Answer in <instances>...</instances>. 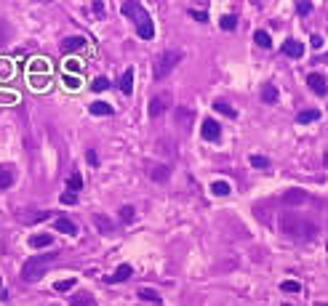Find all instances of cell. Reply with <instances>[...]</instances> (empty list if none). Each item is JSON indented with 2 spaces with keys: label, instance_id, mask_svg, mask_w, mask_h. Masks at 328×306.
I'll return each mask as SVG.
<instances>
[{
  "label": "cell",
  "instance_id": "obj_1",
  "mask_svg": "<svg viewBox=\"0 0 328 306\" xmlns=\"http://www.w3.org/2000/svg\"><path fill=\"white\" fill-rule=\"evenodd\" d=\"M277 227L283 234H288L291 240H315V234H318V227L299 213H280Z\"/></svg>",
  "mask_w": 328,
  "mask_h": 306
},
{
  "label": "cell",
  "instance_id": "obj_2",
  "mask_svg": "<svg viewBox=\"0 0 328 306\" xmlns=\"http://www.w3.org/2000/svg\"><path fill=\"white\" fill-rule=\"evenodd\" d=\"M120 11H123V16H128L136 24V32H139V38H144V40H152L155 38V24H152V19H149V14L139 6V3H134V0H128V3H123L120 6Z\"/></svg>",
  "mask_w": 328,
  "mask_h": 306
},
{
  "label": "cell",
  "instance_id": "obj_3",
  "mask_svg": "<svg viewBox=\"0 0 328 306\" xmlns=\"http://www.w3.org/2000/svg\"><path fill=\"white\" fill-rule=\"evenodd\" d=\"M179 62H182V51H179V48L163 51V53L155 59V67H152V75H155V80H163V77H166Z\"/></svg>",
  "mask_w": 328,
  "mask_h": 306
},
{
  "label": "cell",
  "instance_id": "obj_4",
  "mask_svg": "<svg viewBox=\"0 0 328 306\" xmlns=\"http://www.w3.org/2000/svg\"><path fill=\"white\" fill-rule=\"evenodd\" d=\"M54 256H32L24 261V266H21V280H27V282H35V280H40L43 277V269L45 264L51 261Z\"/></svg>",
  "mask_w": 328,
  "mask_h": 306
},
{
  "label": "cell",
  "instance_id": "obj_5",
  "mask_svg": "<svg viewBox=\"0 0 328 306\" xmlns=\"http://www.w3.org/2000/svg\"><path fill=\"white\" fill-rule=\"evenodd\" d=\"M168 107H171V96H168V93H160V96L149 99V107H147V112H149V117H160V115L166 112Z\"/></svg>",
  "mask_w": 328,
  "mask_h": 306
},
{
  "label": "cell",
  "instance_id": "obj_6",
  "mask_svg": "<svg viewBox=\"0 0 328 306\" xmlns=\"http://www.w3.org/2000/svg\"><path fill=\"white\" fill-rule=\"evenodd\" d=\"M307 86H310L312 93H318V96H325V93H328L325 77H323L320 72H310V75H307Z\"/></svg>",
  "mask_w": 328,
  "mask_h": 306
},
{
  "label": "cell",
  "instance_id": "obj_7",
  "mask_svg": "<svg viewBox=\"0 0 328 306\" xmlns=\"http://www.w3.org/2000/svg\"><path fill=\"white\" fill-rule=\"evenodd\" d=\"M200 136L206 138V141H216L219 136H221V128H219V123L216 120H203V128H200Z\"/></svg>",
  "mask_w": 328,
  "mask_h": 306
},
{
  "label": "cell",
  "instance_id": "obj_8",
  "mask_svg": "<svg viewBox=\"0 0 328 306\" xmlns=\"http://www.w3.org/2000/svg\"><path fill=\"white\" fill-rule=\"evenodd\" d=\"M280 200H283L286 205H299V203H307V192L304 189H286L280 194Z\"/></svg>",
  "mask_w": 328,
  "mask_h": 306
},
{
  "label": "cell",
  "instance_id": "obj_9",
  "mask_svg": "<svg viewBox=\"0 0 328 306\" xmlns=\"http://www.w3.org/2000/svg\"><path fill=\"white\" fill-rule=\"evenodd\" d=\"M86 45V38H80V35H72V38H64L62 40V53H75Z\"/></svg>",
  "mask_w": 328,
  "mask_h": 306
},
{
  "label": "cell",
  "instance_id": "obj_10",
  "mask_svg": "<svg viewBox=\"0 0 328 306\" xmlns=\"http://www.w3.org/2000/svg\"><path fill=\"white\" fill-rule=\"evenodd\" d=\"M283 53H286V56H291V59H301V56H304V45H301L299 40L291 38V40H286V43H283Z\"/></svg>",
  "mask_w": 328,
  "mask_h": 306
},
{
  "label": "cell",
  "instance_id": "obj_11",
  "mask_svg": "<svg viewBox=\"0 0 328 306\" xmlns=\"http://www.w3.org/2000/svg\"><path fill=\"white\" fill-rule=\"evenodd\" d=\"M131 274H134V269L128 266V264H120L118 269H115V274H110V277H104V280H107L110 285H115V282H123V280H128V277H131Z\"/></svg>",
  "mask_w": 328,
  "mask_h": 306
},
{
  "label": "cell",
  "instance_id": "obj_12",
  "mask_svg": "<svg viewBox=\"0 0 328 306\" xmlns=\"http://www.w3.org/2000/svg\"><path fill=\"white\" fill-rule=\"evenodd\" d=\"M120 91L125 93V96H128V93H131V91H134V69H131V67H128L125 72L120 75Z\"/></svg>",
  "mask_w": 328,
  "mask_h": 306
},
{
  "label": "cell",
  "instance_id": "obj_13",
  "mask_svg": "<svg viewBox=\"0 0 328 306\" xmlns=\"http://www.w3.org/2000/svg\"><path fill=\"white\" fill-rule=\"evenodd\" d=\"M14 184V168L11 165H0V189H8Z\"/></svg>",
  "mask_w": 328,
  "mask_h": 306
},
{
  "label": "cell",
  "instance_id": "obj_14",
  "mask_svg": "<svg viewBox=\"0 0 328 306\" xmlns=\"http://www.w3.org/2000/svg\"><path fill=\"white\" fill-rule=\"evenodd\" d=\"M88 109H91V115H96V117H104V115L110 117V115H112V107H110L107 101H93Z\"/></svg>",
  "mask_w": 328,
  "mask_h": 306
},
{
  "label": "cell",
  "instance_id": "obj_15",
  "mask_svg": "<svg viewBox=\"0 0 328 306\" xmlns=\"http://www.w3.org/2000/svg\"><path fill=\"white\" fill-rule=\"evenodd\" d=\"M51 242H54L51 234H32V237H30V245H32V248H48Z\"/></svg>",
  "mask_w": 328,
  "mask_h": 306
},
{
  "label": "cell",
  "instance_id": "obj_16",
  "mask_svg": "<svg viewBox=\"0 0 328 306\" xmlns=\"http://www.w3.org/2000/svg\"><path fill=\"white\" fill-rule=\"evenodd\" d=\"M69 301H72V306H96L91 293H78V296H72Z\"/></svg>",
  "mask_w": 328,
  "mask_h": 306
},
{
  "label": "cell",
  "instance_id": "obj_17",
  "mask_svg": "<svg viewBox=\"0 0 328 306\" xmlns=\"http://www.w3.org/2000/svg\"><path fill=\"white\" fill-rule=\"evenodd\" d=\"M54 227L59 229V232H64V234H78V227H75V224L69 221V218H56Z\"/></svg>",
  "mask_w": 328,
  "mask_h": 306
},
{
  "label": "cell",
  "instance_id": "obj_18",
  "mask_svg": "<svg viewBox=\"0 0 328 306\" xmlns=\"http://www.w3.org/2000/svg\"><path fill=\"white\" fill-rule=\"evenodd\" d=\"M80 189H83V176H80V173H72V176L67 179V192H80Z\"/></svg>",
  "mask_w": 328,
  "mask_h": 306
},
{
  "label": "cell",
  "instance_id": "obj_19",
  "mask_svg": "<svg viewBox=\"0 0 328 306\" xmlns=\"http://www.w3.org/2000/svg\"><path fill=\"white\" fill-rule=\"evenodd\" d=\"M168 173H171V171H168L166 165H155V168L149 171V179H152V181H166Z\"/></svg>",
  "mask_w": 328,
  "mask_h": 306
},
{
  "label": "cell",
  "instance_id": "obj_20",
  "mask_svg": "<svg viewBox=\"0 0 328 306\" xmlns=\"http://www.w3.org/2000/svg\"><path fill=\"white\" fill-rule=\"evenodd\" d=\"M254 43H256V45H262V48H269V45H272V40H269V32L256 30V32H254Z\"/></svg>",
  "mask_w": 328,
  "mask_h": 306
},
{
  "label": "cell",
  "instance_id": "obj_21",
  "mask_svg": "<svg viewBox=\"0 0 328 306\" xmlns=\"http://www.w3.org/2000/svg\"><path fill=\"white\" fill-rule=\"evenodd\" d=\"M211 192H214L216 197H227L232 189H230V184H227V181H214V184H211Z\"/></svg>",
  "mask_w": 328,
  "mask_h": 306
},
{
  "label": "cell",
  "instance_id": "obj_22",
  "mask_svg": "<svg viewBox=\"0 0 328 306\" xmlns=\"http://www.w3.org/2000/svg\"><path fill=\"white\" fill-rule=\"evenodd\" d=\"M139 298H142V301H152V303H160L158 290H152V288H139Z\"/></svg>",
  "mask_w": 328,
  "mask_h": 306
},
{
  "label": "cell",
  "instance_id": "obj_23",
  "mask_svg": "<svg viewBox=\"0 0 328 306\" xmlns=\"http://www.w3.org/2000/svg\"><path fill=\"white\" fill-rule=\"evenodd\" d=\"M72 288H75V277H67V280L54 282V290L56 293H67V290H72Z\"/></svg>",
  "mask_w": 328,
  "mask_h": 306
},
{
  "label": "cell",
  "instance_id": "obj_24",
  "mask_svg": "<svg viewBox=\"0 0 328 306\" xmlns=\"http://www.w3.org/2000/svg\"><path fill=\"white\" fill-rule=\"evenodd\" d=\"M214 109H216V112H221L224 117H232V120H235V117H238V112L232 109L230 104H224V101H214Z\"/></svg>",
  "mask_w": 328,
  "mask_h": 306
},
{
  "label": "cell",
  "instance_id": "obj_25",
  "mask_svg": "<svg viewBox=\"0 0 328 306\" xmlns=\"http://www.w3.org/2000/svg\"><path fill=\"white\" fill-rule=\"evenodd\" d=\"M320 117V109H301L299 112V123H315Z\"/></svg>",
  "mask_w": 328,
  "mask_h": 306
},
{
  "label": "cell",
  "instance_id": "obj_26",
  "mask_svg": "<svg viewBox=\"0 0 328 306\" xmlns=\"http://www.w3.org/2000/svg\"><path fill=\"white\" fill-rule=\"evenodd\" d=\"M93 224H96V227H99V232H104V234H107V232H112V221H110V218H104L102 213H96V216H93Z\"/></svg>",
  "mask_w": 328,
  "mask_h": 306
},
{
  "label": "cell",
  "instance_id": "obj_27",
  "mask_svg": "<svg viewBox=\"0 0 328 306\" xmlns=\"http://www.w3.org/2000/svg\"><path fill=\"white\" fill-rule=\"evenodd\" d=\"M262 99H264L267 104L277 101V88H275V86H262Z\"/></svg>",
  "mask_w": 328,
  "mask_h": 306
},
{
  "label": "cell",
  "instance_id": "obj_28",
  "mask_svg": "<svg viewBox=\"0 0 328 306\" xmlns=\"http://www.w3.org/2000/svg\"><path fill=\"white\" fill-rule=\"evenodd\" d=\"M11 75H14V64L8 59H0V80H8Z\"/></svg>",
  "mask_w": 328,
  "mask_h": 306
},
{
  "label": "cell",
  "instance_id": "obj_29",
  "mask_svg": "<svg viewBox=\"0 0 328 306\" xmlns=\"http://www.w3.org/2000/svg\"><path fill=\"white\" fill-rule=\"evenodd\" d=\"M235 24H238V19L232 16V14H224V16L219 19V27H221V30H227V32H230V30H235Z\"/></svg>",
  "mask_w": 328,
  "mask_h": 306
},
{
  "label": "cell",
  "instance_id": "obj_30",
  "mask_svg": "<svg viewBox=\"0 0 328 306\" xmlns=\"http://www.w3.org/2000/svg\"><path fill=\"white\" fill-rule=\"evenodd\" d=\"M48 62H45V59H35V62H32V75L35 72H43V75H48Z\"/></svg>",
  "mask_w": 328,
  "mask_h": 306
},
{
  "label": "cell",
  "instance_id": "obj_31",
  "mask_svg": "<svg viewBox=\"0 0 328 306\" xmlns=\"http://www.w3.org/2000/svg\"><path fill=\"white\" fill-rule=\"evenodd\" d=\"M176 120H179L182 125H187V123L192 120V109H187V107H179V109H176Z\"/></svg>",
  "mask_w": 328,
  "mask_h": 306
},
{
  "label": "cell",
  "instance_id": "obj_32",
  "mask_svg": "<svg viewBox=\"0 0 328 306\" xmlns=\"http://www.w3.org/2000/svg\"><path fill=\"white\" fill-rule=\"evenodd\" d=\"M248 162H251L254 168H269V160H267V157H262V155H251V157H248Z\"/></svg>",
  "mask_w": 328,
  "mask_h": 306
},
{
  "label": "cell",
  "instance_id": "obj_33",
  "mask_svg": "<svg viewBox=\"0 0 328 306\" xmlns=\"http://www.w3.org/2000/svg\"><path fill=\"white\" fill-rule=\"evenodd\" d=\"M280 290H283V293H299L301 285H299V282H294V280H286L283 285H280Z\"/></svg>",
  "mask_w": 328,
  "mask_h": 306
},
{
  "label": "cell",
  "instance_id": "obj_34",
  "mask_svg": "<svg viewBox=\"0 0 328 306\" xmlns=\"http://www.w3.org/2000/svg\"><path fill=\"white\" fill-rule=\"evenodd\" d=\"M8 38H11V30H8L6 21L0 19V45H6V43H8Z\"/></svg>",
  "mask_w": 328,
  "mask_h": 306
},
{
  "label": "cell",
  "instance_id": "obj_35",
  "mask_svg": "<svg viewBox=\"0 0 328 306\" xmlns=\"http://www.w3.org/2000/svg\"><path fill=\"white\" fill-rule=\"evenodd\" d=\"M93 91H96V93H102V91H107L110 88V83H107V77H96V80H93V86H91Z\"/></svg>",
  "mask_w": 328,
  "mask_h": 306
},
{
  "label": "cell",
  "instance_id": "obj_36",
  "mask_svg": "<svg viewBox=\"0 0 328 306\" xmlns=\"http://www.w3.org/2000/svg\"><path fill=\"white\" fill-rule=\"evenodd\" d=\"M64 86H67L69 91H78V88H80V80H78L75 75H64Z\"/></svg>",
  "mask_w": 328,
  "mask_h": 306
},
{
  "label": "cell",
  "instance_id": "obj_37",
  "mask_svg": "<svg viewBox=\"0 0 328 306\" xmlns=\"http://www.w3.org/2000/svg\"><path fill=\"white\" fill-rule=\"evenodd\" d=\"M67 72H80V67H83V62H78V59H69V62H64Z\"/></svg>",
  "mask_w": 328,
  "mask_h": 306
},
{
  "label": "cell",
  "instance_id": "obj_38",
  "mask_svg": "<svg viewBox=\"0 0 328 306\" xmlns=\"http://www.w3.org/2000/svg\"><path fill=\"white\" fill-rule=\"evenodd\" d=\"M134 213H136V210H134L131 205H125V208H120V218H123V221H134Z\"/></svg>",
  "mask_w": 328,
  "mask_h": 306
},
{
  "label": "cell",
  "instance_id": "obj_39",
  "mask_svg": "<svg viewBox=\"0 0 328 306\" xmlns=\"http://www.w3.org/2000/svg\"><path fill=\"white\" fill-rule=\"evenodd\" d=\"M30 83H32L35 88H45V86H48V77H38V75H32V77H30Z\"/></svg>",
  "mask_w": 328,
  "mask_h": 306
},
{
  "label": "cell",
  "instance_id": "obj_40",
  "mask_svg": "<svg viewBox=\"0 0 328 306\" xmlns=\"http://www.w3.org/2000/svg\"><path fill=\"white\" fill-rule=\"evenodd\" d=\"M62 203H64V205H75V203H78V194H75V192H64V194H62Z\"/></svg>",
  "mask_w": 328,
  "mask_h": 306
},
{
  "label": "cell",
  "instance_id": "obj_41",
  "mask_svg": "<svg viewBox=\"0 0 328 306\" xmlns=\"http://www.w3.org/2000/svg\"><path fill=\"white\" fill-rule=\"evenodd\" d=\"M296 11H299V14H301V16H307V14H310V11H312V3H307V0H301V3L296 6Z\"/></svg>",
  "mask_w": 328,
  "mask_h": 306
},
{
  "label": "cell",
  "instance_id": "obj_42",
  "mask_svg": "<svg viewBox=\"0 0 328 306\" xmlns=\"http://www.w3.org/2000/svg\"><path fill=\"white\" fill-rule=\"evenodd\" d=\"M192 14V19H197V21H208V14L206 11H190Z\"/></svg>",
  "mask_w": 328,
  "mask_h": 306
},
{
  "label": "cell",
  "instance_id": "obj_43",
  "mask_svg": "<svg viewBox=\"0 0 328 306\" xmlns=\"http://www.w3.org/2000/svg\"><path fill=\"white\" fill-rule=\"evenodd\" d=\"M310 45H312V48H323V38H320V35H315Z\"/></svg>",
  "mask_w": 328,
  "mask_h": 306
},
{
  "label": "cell",
  "instance_id": "obj_44",
  "mask_svg": "<svg viewBox=\"0 0 328 306\" xmlns=\"http://www.w3.org/2000/svg\"><path fill=\"white\" fill-rule=\"evenodd\" d=\"M0 101H16L14 93H0Z\"/></svg>",
  "mask_w": 328,
  "mask_h": 306
},
{
  "label": "cell",
  "instance_id": "obj_45",
  "mask_svg": "<svg viewBox=\"0 0 328 306\" xmlns=\"http://www.w3.org/2000/svg\"><path fill=\"white\" fill-rule=\"evenodd\" d=\"M323 62H328V53H325V56H323Z\"/></svg>",
  "mask_w": 328,
  "mask_h": 306
},
{
  "label": "cell",
  "instance_id": "obj_46",
  "mask_svg": "<svg viewBox=\"0 0 328 306\" xmlns=\"http://www.w3.org/2000/svg\"><path fill=\"white\" fill-rule=\"evenodd\" d=\"M318 306H328V303H318Z\"/></svg>",
  "mask_w": 328,
  "mask_h": 306
},
{
  "label": "cell",
  "instance_id": "obj_47",
  "mask_svg": "<svg viewBox=\"0 0 328 306\" xmlns=\"http://www.w3.org/2000/svg\"><path fill=\"white\" fill-rule=\"evenodd\" d=\"M283 306H291V303H283Z\"/></svg>",
  "mask_w": 328,
  "mask_h": 306
}]
</instances>
